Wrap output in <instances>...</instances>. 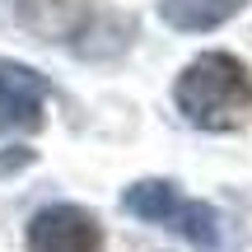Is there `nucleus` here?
I'll use <instances>...</instances> for the list:
<instances>
[{
	"mask_svg": "<svg viewBox=\"0 0 252 252\" xmlns=\"http://www.w3.org/2000/svg\"><path fill=\"white\" fill-rule=\"evenodd\" d=\"M168 229L182 234L191 248H201V252H215L220 248V215H215V206H206V201H182Z\"/></svg>",
	"mask_w": 252,
	"mask_h": 252,
	"instance_id": "7",
	"label": "nucleus"
},
{
	"mask_svg": "<svg viewBox=\"0 0 252 252\" xmlns=\"http://www.w3.org/2000/svg\"><path fill=\"white\" fill-rule=\"evenodd\" d=\"M47 80L24 61H0V135H33L42 131Z\"/></svg>",
	"mask_w": 252,
	"mask_h": 252,
	"instance_id": "3",
	"label": "nucleus"
},
{
	"mask_svg": "<svg viewBox=\"0 0 252 252\" xmlns=\"http://www.w3.org/2000/svg\"><path fill=\"white\" fill-rule=\"evenodd\" d=\"M0 14L14 19L19 28L37 33L42 42H61V37L80 33V0H0Z\"/></svg>",
	"mask_w": 252,
	"mask_h": 252,
	"instance_id": "4",
	"label": "nucleus"
},
{
	"mask_svg": "<svg viewBox=\"0 0 252 252\" xmlns=\"http://www.w3.org/2000/svg\"><path fill=\"white\" fill-rule=\"evenodd\" d=\"M178 206H182V196L168 178H145V182H131L122 191V210L145 220V224H173Z\"/></svg>",
	"mask_w": 252,
	"mask_h": 252,
	"instance_id": "6",
	"label": "nucleus"
},
{
	"mask_svg": "<svg viewBox=\"0 0 252 252\" xmlns=\"http://www.w3.org/2000/svg\"><path fill=\"white\" fill-rule=\"evenodd\" d=\"M24 243L28 252H103V224L84 206L56 201L28 220Z\"/></svg>",
	"mask_w": 252,
	"mask_h": 252,
	"instance_id": "2",
	"label": "nucleus"
},
{
	"mask_svg": "<svg viewBox=\"0 0 252 252\" xmlns=\"http://www.w3.org/2000/svg\"><path fill=\"white\" fill-rule=\"evenodd\" d=\"M24 163H33V150H24V145H14L9 154H0V173H14V168H24Z\"/></svg>",
	"mask_w": 252,
	"mask_h": 252,
	"instance_id": "8",
	"label": "nucleus"
},
{
	"mask_svg": "<svg viewBox=\"0 0 252 252\" xmlns=\"http://www.w3.org/2000/svg\"><path fill=\"white\" fill-rule=\"evenodd\" d=\"M248 0H159V19L178 33H210L229 24Z\"/></svg>",
	"mask_w": 252,
	"mask_h": 252,
	"instance_id": "5",
	"label": "nucleus"
},
{
	"mask_svg": "<svg viewBox=\"0 0 252 252\" xmlns=\"http://www.w3.org/2000/svg\"><path fill=\"white\" fill-rule=\"evenodd\" d=\"M173 103L201 131H238L252 112V70L229 52H201L178 75Z\"/></svg>",
	"mask_w": 252,
	"mask_h": 252,
	"instance_id": "1",
	"label": "nucleus"
}]
</instances>
